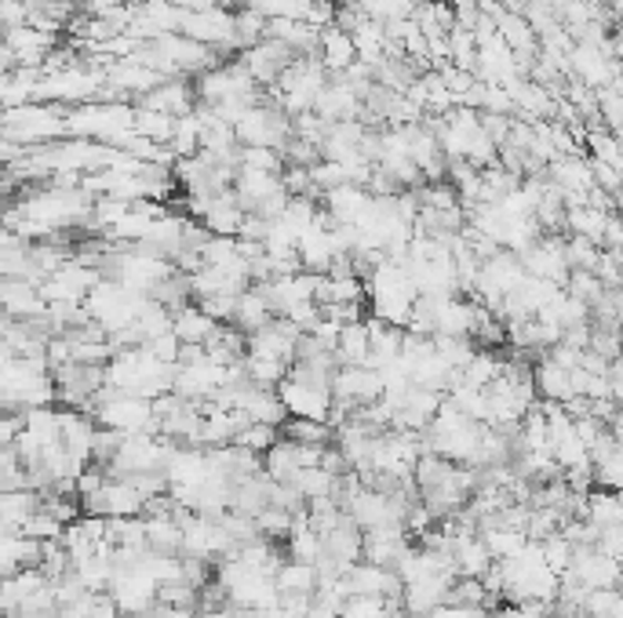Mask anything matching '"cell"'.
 <instances>
[{
    "label": "cell",
    "instance_id": "2",
    "mask_svg": "<svg viewBox=\"0 0 623 618\" xmlns=\"http://www.w3.org/2000/svg\"><path fill=\"white\" fill-rule=\"evenodd\" d=\"M317 62L325 66L328 76H339L343 70L350 66V62H358V55H354V41L347 30H339V25H325L321 37H317Z\"/></svg>",
    "mask_w": 623,
    "mask_h": 618
},
{
    "label": "cell",
    "instance_id": "1",
    "mask_svg": "<svg viewBox=\"0 0 623 618\" xmlns=\"http://www.w3.org/2000/svg\"><path fill=\"white\" fill-rule=\"evenodd\" d=\"M215 331H219V325H215V320L194 299L172 306V334L183 346H205Z\"/></svg>",
    "mask_w": 623,
    "mask_h": 618
}]
</instances>
